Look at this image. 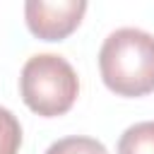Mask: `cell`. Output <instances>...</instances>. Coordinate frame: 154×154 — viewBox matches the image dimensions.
I'll return each instance as SVG.
<instances>
[{
  "instance_id": "3957f363",
  "label": "cell",
  "mask_w": 154,
  "mask_h": 154,
  "mask_svg": "<svg viewBox=\"0 0 154 154\" xmlns=\"http://www.w3.org/2000/svg\"><path fill=\"white\" fill-rule=\"evenodd\" d=\"M84 0H26V29L41 41H65L84 19Z\"/></svg>"
},
{
  "instance_id": "7a4b0ae2",
  "label": "cell",
  "mask_w": 154,
  "mask_h": 154,
  "mask_svg": "<svg viewBox=\"0 0 154 154\" xmlns=\"http://www.w3.org/2000/svg\"><path fill=\"white\" fill-rule=\"evenodd\" d=\"M19 96L31 113L58 118L75 106L79 96V77L63 55L36 53L22 65Z\"/></svg>"
},
{
  "instance_id": "5b68a950",
  "label": "cell",
  "mask_w": 154,
  "mask_h": 154,
  "mask_svg": "<svg viewBox=\"0 0 154 154\" xmlns=\"http://www.w3.org/2000/svg\"><path fill=\"white\" fill-rule=\"evenodd\" d=\"M46 154H108L106 144L99 142L96 137H87V135H70L63 140H55Z\"/></svg>"
},
{
  "instance_id": "6da1fadb",
  "label": "cell",
  "mask_w": 154,
  "mask_h": 154,
  "mask_svg": "<svg viewBox=\"0 0 154 154\" xmlns=\"http://www.w3.org/2000/svg\"><path fill=\"white\" fill-rule=\"evenodd\" d=\"M99 72L108 91L125 99L154 91V36L137 26L111 31L99 48Z\"/></svg>"
},
{
  "instance_id": "8992f818",
  "label": "cell",
  "mask_w": 154,
  "mask_h": 154,
  "mask_svg": "<svg viewBox=\"0 0 154 154\" xmlns=\"http://www.w3.org/2000/svg\"><path fill=\"white\" fill-rule=\"evenodd\" d=\"M22 147V125L17 116L0 106V154H17Z\"/></svg>"
},
{
  "instance_id": "277c9868",
  "label": "cell",
  "mask_w": 154,
  "mask_h": 154,
  "mask_svg": "<svg viewBox=\"0 0 154 154\" xmlns=\"http://www.w3.org/2000/svg\"><path fill=\"white\" fill-rule=\"evenodd\" d=\"M116 154H154V120H140L120 135Z\"/></svg>"
}]
</instances>
